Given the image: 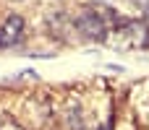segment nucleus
Listing matches in <instances>:
<instances>
[{"mask_svg": "<svg viewBox=\"0 0 149 130\" xmlns=\"http://www.w3.org/2000/svg\"><path fill=\"white\" fill-rule=\"evenodd\" d=\"M76 26H79V29H81V34H84V36H89V39H105V36H107V31H110L107 10H100V8L86 5V8L79 13Z\"/></svg>", "mask_w": 149, "mask_h": 130, "instance_id": "nucleus-1", "label": "nucleus"}, {"mask_svg": "<svg viewBox=\"0 0 149 130\" xmlns=\"http://www.w3.org/2000/svg\"><path fill=\"white\" fill-rule=\"evenodd\" d=\"M24 29H26V23H24V18L21 16H8L3 23H0V47L5 50V47H16L21 39H24Z\"/></svg>", "mask_w": 149, "mask_h": 130, "instance_id": "nucleus-2", "label": "nucleus"}, {"mask_svg": "<svg viewBox=\"0 0 149 130\" xmlns=\"http://www.w3.org/2000/svg\"><path fill=\"white\" fill-rule=\"evenodd\" d=\"M131 3H134L136 8H141V10L147 13V8H149V0H131Z\"/></svg>", "mask_w": 149, "mask_h": 130, "instance_id": "nucleus-3", "label": "nucleus"}, {"mask_svg": "<svg viewBox=\"0 0 149 130\" xmlns=\"http://www.w3.org/2000/svg\"><path fill=\"white\" fill-rule=\"evenodd\" d=\"M0 130H24V128H18L16 122H3V125H0Z\"/></svg>", "mask_w": 149, "mask_h": 130, "instance_id": "nucleus-4", "label": "nucleus"}, {"mask_svg": "<svg viewBox=\"0 0 149 130\" xmlns=\"http://www.w3.org/2000/svg\"><path fill=\"white\" fill-rule=\"evenodd\" d=\"M100 5H113V3H118V0H97Z\"/></svg>", "mask_w": 149, "mask_h": 130, "instance_id": "nucleus-5", "label": "nucleus"}, {"mask_svg": "<svg viewBox=\"0 0 149 130\" xmlns=\"http://www.w3.org/2000/svg\"><path fill=\"white\" fill-rule=\"evenodd\" d=\"M144 26H147V31H149V8H147V13H144Z\"/></svg>", "mask_w": 149, "mask_h": 130, "instance_id": "nucleus-6", "label": "nucleus"}, {"mask_svg": "<svg viewBox=\"0 0 149 130\" xmlns=\"http://www.w3.org/2000/svg\"><path fill=\"white\" fill-rule=\"evenodd\" d=\"M100 130H110V128H100Z\"/></svg>", "mask_w": 149, "mask_h": 130, "instance_id": "nucleus-7", "label": "nucleus"}]
</instances>
